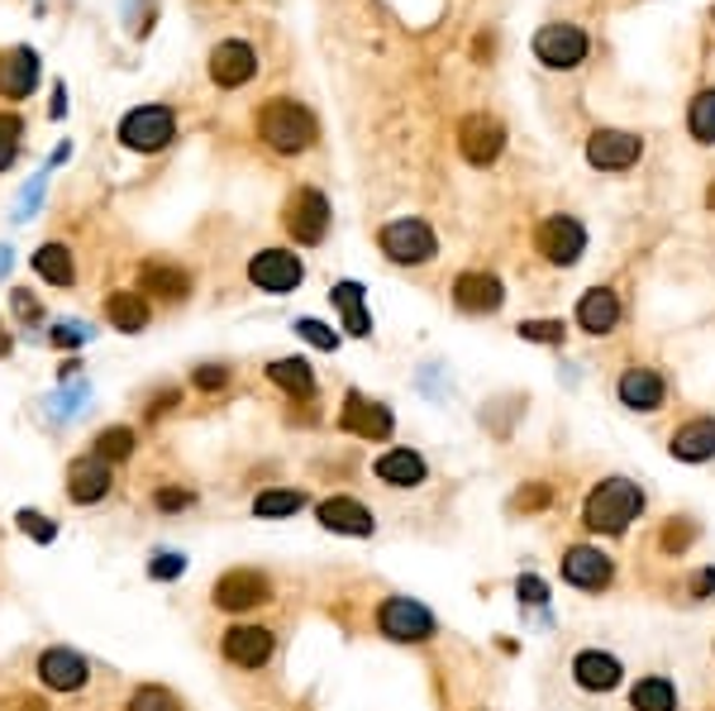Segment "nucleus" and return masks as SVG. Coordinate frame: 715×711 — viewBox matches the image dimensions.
<instances>
[{
  "instance_id": "obj_21",
  "label": "nucleus",
  "mask_w": 715,
  "mask_h": 711,
  "mask_svg": "<svg viewBox=\"0 0 715 711\" xmlns=\"http://www.w3.org/2000/svg\"><path fill=\"white\" fill-rule=\"evenodd\" d=\"M110 492V464L105 458H76V464L68 468V497L72 501H82V507H91V501H101Z\"/></svg>"
},
{
  "instance_id": "obj_18",
  "label": "nucleus",
  "mask_w": 715,
  "mask_h": 711,
  "mask_svg": "<svg viewBox=\"0 0 715 711\" xmlns=\"http://www.w3.org/2000/svg\"><path fill=\"white\" fill-rule=\"evenodd\" d=\"M39 87V53L34 49H6L0 53V97L20 101Z\"/></svg>"
},
{
  "instance_id": "obj_32",
  "label": "nucleus",
  "mask_w": 715,
  "mask_h": 711,
  "mask_svg": "<svg viewBox=\"0 0 715 711\" xmlns=\"http://www.w3.org/2000/svg\"><path fill=\"white\" fill-rule=\"evenodd\" d=\"M630 707L634 711H677V688L667 678H640L630 692Z\"/></svg>"
},
{
  "instance_id": "obj_11",
  "label": "nucleus",
  "mask_w": 715,
  "mask_h": 711,
  "mask_svg": "<svg viewBox=\"0 0 715 711\" xmlns=\"http://www.w3.org/2000/svg\"><path fill=\"white\" fill-rule=\"evenodd\" d=\"M534 53H539L544 68L568 72V68H578V62L586 58V34L578 24H544L534 34Z\"/></svg>"
},
{
  "instance_id": "obj_8",
  "label": "nucleus",
  "mask_w": 715,
  "mask_h": 711,
  "mask_svg": "<svg viewBox=\"0 0 715 711\" xmlns=\"http://www.w3.org/2000/svg\"><path fill=\"white\" fill-rule=\"evenodd\" d=\"M286 234H292L296 244H320L329 234V201L315 192V186H306V192H296L292 201H286Z\"/></svg>"
},
{
  "instance_id": "obj_24",
  "label": "nucleus",
  "mask_w": 715,
  "mask_h": 711,
  "mask_svg": "<svg viewBox=\"0 0 715 711\" xmlns=\"http://www.w3.org/2000/svg\"><path fill=\"white\" fill-rule=\"evenodd\" d=\"M572 678H578V688H586V692H611V688H620V659L601 654V650H582L572 659Z\"/></svg>"
},
{
  "instance_id": "obj_23",
  "label": "nucleus",
  "mask_w": 715,
  "mask_h": 711,
  "mask_svg": "<svg viewBox=\"0 0 715 711\" xmlns=\"http://www.w3.org/2000/svg\"><path fill=\"white\" fill-rule=\"evenodd\" d=\"M620 402H625L630 410H658L663 397H667V387H663V377L654 368H630L625 377H620Z\"/></svg>"
},
{
  "instance_id": "obj_22",
  "label": "nucleus",
  "mask_w": 715,
  "mask_h": 711,
  "mask_svg": "<svg viewBox=\"0 0 715 711\" xmlns=\"http://www.w3.org/2000/svg\"><path fill=\"white\" fill-rule=\"evenodd\" d=\"M667 449H673V458H682V464H706V458H715V420L702 416V420L677 425Z\"/></svg>"
},
{
  "instance_id": "obj_27",
  "label": "nucleus",
  "mask_w": 715,
  "mask_h": 711,
  "mask_svg": "<svg viewBox=\"0 0 715 711\" xmlns=\"http://www.w3.org/2000/svg\"><path fill=\"white\" fill-rule=\"evenodd\" d=\"M139 287L153 292V296H167V302H177V296L191 292V273H186V267H172V263H149L139 273Z\"/></svg>"
},
{
  "instance_id": "obj_44",
  "label": "nucleus",
  "mask_w": 715,
  "mask_h": 711,
  "mask_svg": "<svg viewBox=\"0 0 715 711\" xmlns=\"http://www.w3.org/2000/svg\"><path fill=\"white\" fill-rule=\"evenodd\" d=\"M182 568H186L182 555H157V559L149 563V573H153L157 582H167V578H182Z\"/></svg>"
},
{
  "instance_id": "obj_46",
  "label": "nucleus",
  "mask_w": 715,
  "mask_h": 711,
  "mask_svg": "<svg viewBox=\"0 0 715 711\" xmlns=\"http://www.w3.org/2000/svg\"><path fill=\"white\" fill-rule=\"evenodd\" d=\"M39 201H43V177H34V186H24V196H20V220L34 215Z\"/></svg>"
},
{
  "instance_id": "obj_3",
  "label": "nucleus",
  "mask_w": 715,
  "mask_h": 711,
  "mask_svg": "<svg viewBox=\"0 0 715 711\" xmlns=\"http://www.w3.org/2000/svg\"><path fill=\"white\" fill-rule=\"evenodd\" d=\"M377 244H381V254H387L391 263H401V267H420L439 254V240L425 220H391V225H381Z\"/></svg>"
},
{
  "instance_id": "obj_16",
  "label": "nucleus",
  "mask_w": 715,
  "mask_h": 711,
  "mask_svg": "<svg viewBox=\"0 0 715 711\" xmlns=\"http://www.w3.org/2000/svg\"><path fill=\"white\" fill-rule=\"evenodd\" d=\"M273 630L267 626H234L225 636V659L238 663V669H263L273 659Z\"/></svg>"
},
{
  "instance_id": "obj_40",
  "label": "nucleus",
  "mask_w": 715,
  "mask_h": 711,
  "mask_svg": "<svg viewBox=\"0 0 715 711\" xmlns=\"http://www.w3.org/2000/svg\"><path fill=\"white\" fill-rule=\"evenodd\" d=\"M296 335L306 339V344H315V349H339V335H334L329 325H320V321H300Z\"/></svg>"
},
{
  "instance_id": "obj_38",
  "label": "nucleus",
  "mask_w": 715,
  "mask_h": 711,
  "mask_svg": "<svg viewBox=\"0 0 715 711\" xmlns=\"http://www.w3.org/2000/svg\"><path fill=\"white\" fill-rule=\"evenodd\" d=\"M20 134H24L20 115H0V172H6L14 163V153H20Z\"/></svg>"
},
{
  "instance_id": "obj_52",
  "label": "nucleus",
  "mask_w": 715,
  "mask_h": 711,
  "mask_svg": "<svg viewBox=\"0 0 715 711\" xmlns=\"http://www.w3.org/2000/svg\"><path fill=\"white\" fill-rule=\"evenodd\" d=\"M706 205H711V211H715V182L706 186Z\"/></svg>"
},
{
  "instance_id": "obj_45",
  "label": "nucleus",
  "mask_w": 715,
  "mask_h": 711,
  "mask_svg": "<svg viewBox=\"0 0 715 711\" xmlns=\"http://www.w3.org/2000/svg\"><path fill=\"white\" fill-rule=\"evenodd\" d=\"M515 592H520V602H530V607H544V602H549V588H544L539 578H520Z\"/></svg>"
},
{
  "instance_id": "obj_25",
  "label": "nucleus",
  "mask_w": 715,
  "mask_h": 711,
  "mask_svg": "<svg viewBox=\"0 0 715 711\" xmlns=\"http://www.w3.org/2000/svg\"><path fill=\"white\" fill-rule=\"evenodd\" d=\"M578 325L586 329V335H611V329L620 325V296L606 292V287L586 292L578 302Z\"/></svg>"
},
{
  "instance_id": "obj_26",
  "label": "nucleus",
  "mask_w": 715,
  "mask_h": 711,
  "mask_svg": "<svg viewBox=\"0 0 715 711\" xmlns=\"http://www.w3.org/2000/svg\"><path fill=\"white\" fill-rule=\"evenodd\" d=\"M377 483H387V487H420L425 483V458L420 454H410V449H387L377 458Z\"/></svg>"
},
{
  "instance_id": "obj_9",
  "label": "nucleus",
  "mask_w": 715,
  "mask_h": 711,
  "mask_svg": "<svg viewBox=\"0 0 715 711\" xmlns=\"http://www.w3.org/2000/svg\"><path fill=\"white\" fill-rule=\"evenodd\" d=\"M263 602H273V582H267V573H258V568H234V573L215 582L219 611H253Z\"/></svg>"
},
{
  "instance_id": "obj_47",
  "label": "nucleus",
  "mask_w": 715,
  "mask_h": 711,
  "mask_svg": "<svg viewBox=\"0 0 715 711\" xmlns=\"http://www.w3.org/2000/svg\"><path fill=\"white\" fill-rule=\"evenodd\" d=\"M157 507H163V511H182V507H191V492H177V487H163V492H157Z\"/></svg>"
},
{
  "instance_id": "obj_12",
  "label": "nucleus",
  "mask_w": 715,
  "mask_h": 711,
  "mask_svg": "<svg viewBox=\"0 0 715 711\" xmlns=\"http://www.w3.org/2000/svg\"><path fill=\"white\" fill-rule=\"evenodd\" d=\"M458 149H463V158L472 167H487L497 163L501 149H505V130L497 115H468L463 124H458Z\"/></svg>"
},
{
  "instance_id": "obj_48",
  "label": "nucleus",
  "mask_w": 715,
  "mask_h": 711,
  "mask_svg": "<svg viewBox=\"0 0 715 711\" xmlns=\"http://www.w3.org/2000/svg\"><path fill=\"white\" fill-rule=\"evenodd\" d=\"M62 349H68V344H82L86 339V325H58V335H53Z\"/></svg>"
},
{
  "instance_id": "obj_35",
  "label": "nucleus",
  "mask_w": 715,
  "mask_h": 711,
  "mask_svg": "<svg viewBox=\"0 0 715 711\" xmlns=\"http://www.w3.org/2000/svg\"><path fill=\"white\" fill-rule=\"evenodd\" d=\"M687 130L696 144H715V91H702L687 110Z\"/></svg>"
},
{
  "instance_id": "obj_49",
  "label": "nucleus",
  "mask_w": 715,
  "mask_h": 711,
  "mask_svg": "<svg viewBox=\"0 0 715 711\" xmlns=\"http://www.w3.org/2000/svg\"><path fill=\"white\" fill-rule=\"evenodd\" d=\"M14 311H20L24 321H34V315H39V302H34V296H24V292H14Z\"/></svg>"
},
{
  "instance_id": "obj_42",
  "label": "nucleus",
  "mask_w": 715,
  "mask_h": 711,
  "mask_svg": "<svg viewBox=\"0 0 715 711\" xmlns=\"http://www.w3.org/2000/svg\"><path fill=\"white\" fill-rule=\"evenodd\" d=\"M549 497H553L549 487H544V483H534V487H524V492H515L511 507H515V511H544V507H549Z\"/></svg>"
},
{
  "instance_id": "obj_37",
  "label": "nucleus",
  "mask_w": 715,
  "mask_h": 711,
  "mask_svg": "<svg viewBox=\"0 0 715 711\" xmlns=\"http://www.w3.org/2000/svg\"><path fill=\"white\" fill-rule=\"evenodd\" d=\"M130 711H182V702L167 688H139L130 698Z\"/></svg>"
},
{
  "instance_id": "obj_4",
  "label": "nucleus",
  "mask_w": 715,
  "mask_h": 711,
  "mask_svg": "<svg viewBox=\"0 0 715 711\" xmlns=\"http://www.w3.org/2000/svg\"><path fill=\"white\" fill-rule=\"evenodd\" d=\"M377 626H381V636L396 644H425V640H435V630H439L429 607H420L416 597H387L377 611Z\"/></svg>"
},
{
  "instance_id": "obj_33",
  "label": "nucleus",
  "mask_w": 715,
  "mask_h": 711,
  "mask_svg": "<svg viewBox=\"0 0 715 711\" xmlns=\"http://www.w3.org/2000/svg\"><path fill=\"white\" fill-rule=\"evenodd\" d=\"M300 507H306V492H292V487H267V492L253 497V516H263V520L296 516Z\"/></svg>"
},
{
  "instance_id": "obj_36",
  "label": "nucleus",
  "mask_w": 715,
  "mask_h": 711,
  "mask_svg": "<svg viewBox=\"0 0 715 711\" xmlns=\"http://www.w3.org/2000/svg\"><path fill=\"white\" fill-rule=\"evenodd\" d=\"M692 540H696V526H692V520L687 516H673V520H667V526H663V549H667V555H682V549H692Z\"/></svg>"
},
{
  "instance_id": "obj_31",
  "label": "nucleus",
  "mask_w": 715,
  "mask_h": 711,
  "mask_svg": "<svg viewBox=\"0 0 715 711\" xmlns=\"http://www.w3.org/2000/svg\"><path fill=\"white\" fill-rule=\"evenodd\" d=\"M34 273L43 282H53V287H72V277H76V263L68 254V244H43L39 254H34Z\"/></svg>"
},
{
  "instance_id": "obj_2",
  "label": "nucleus",
  "mask_w": 715,
  "mask_h": 711,
  "mask_svg": "<svg viewBox=\"0 0 715 711\" xmlns=\"http://www.w3.org/2000/svg\"><path fill=\"white\" fill-rule=\"evenodd\" d=\"M258 134H263V144L273 153L296 158V153H306L315 144V115L306 105L277 97V101H267L258 110Z\"/></svg>"
},
{
  "instance_id": "obj_13",
  "label": "nucleus",
  "mask_w": 715,
  "mask_h": 711,
  "mask_svg": "<svg viewBox=\"0 0 715 711\" xmlns=\"http://www.w3.org/2000/svg\"><path fill=\"white\" fill-rule=\"evenodd\" d=\"M39 678H43V688H53V692H82L91 678V663L76 650H68V644H53V650L39 654Z\"/></svg>"
},
{
  "instance_id": "obj_20",
  "label": "nucleus",
  "mask_w": 715,
  "mask_h": 711,
  "mask_svg": "<svg viewBox=\"0 0 715 711\" xmlns=\"http://www.w3.org/2000/svg\"><path fill=\"white\" fill-rule=\"evenodd\" d=\"M453 302H458V311H468V315H491L505 302V292H501V282L491 273H463L453 282Z\"/></svg>"
},
{
  "instance_id": "obj_19",
  "label": "nucleus",
  "mask_w": 715,
  "mask_h": 711,
  "mask_svg": "<svg viewBox=\"0 0 715 711\" xmlns=\"http://www.w3.org/2000/svg\"><path fill=\"white\" fill-rule=\"evenodd\" d=\"M315 516H320V526L334 530V535H372V526H377L372 511L354 497H329L315 507Z\"/></svg>"
},
{
  "instance_id": "obj_41",
  "label": "nucleus",
  "mask_w": 715,
  "mask_h": 711,
  "mask_svg": "<svg viewBox=\"0 0 715 711\" xmlns=\"http://www.w3.org/2000/svg\"><path fill=\"white\" fill-rule=\"evenodd\" d=\"M191 383H196L201 392H219V387H229V368H225V363H201Z\"/></svg>"
},
{
  "instance_id": "obj_17",
  "label": "nucleus",
  "mask_w": 715,
  "mask_h": 711,
  "mask_svg": "<svg viewBox=\"0 0 715 711\" xmlns=\"http://www.w3.org/2000/svg\"><path fill=\"white\" fill-rule=\"evenodd\" d=\"M253 72H258V53L248 49V43H219V49L211 53V77H215V87H244L253 82Z\"/></svg>"
},
{
  "instance_id": "obj_29",
  "label": "nucleus",
  "mask_w": 715,
  "mask_h": 711,
  "mask_svg": "<svg viewBox=\"0 0 715 711\" xmlns=\"http://www.w3.org/2000/svg\"><path fill=\"white\" fill-rule=\"evenodd\" d=\"M329 302L339 306L348 335H358V339L372 335V321H368V311H362V287H358V282H339V287L329 292Z\"/></svg>"
},
{
  "instance_id": "obj_43",
  "label": "nucleus",
  "mask_w": 715,
  "mask_h": 711,
  "mask_svg": "<svg viewBox=\"0 0 715 711\" xmlns=\"http://www.w3.org/2000/svg\"><path fill=\"white\" fill-rule=\"evenodd\" d=\"M20 530H24V535H34L39 545H48V540L58 535V530H53V520L39 516V511H20Z\"/></svg>"
},
{
  "instance_id": "obj_50",
  "label": "nucleus",
  "mask_w": 715,
  "mask_h": 711,
  "mask_svg": "<svg viewBox=\"0 0 715 711\" xmlns=\"http://www.w3.org/2000/svg\"><path fill=\"white\" fill-rule=\"evenodd\" d=\"M692 592H696V597H706V592H715V568H706V573H696V582H692Z\"/></svg>"
},
{
  "instance_id": "obj_34",
  "label": "nucleus",
  "mask_w": 715,
  "mask_h": 711,
  "mask_svg": "<svg viewBox=\"0 0 715 711\" xmlns=\"http://www.w3.org/2000/svg\"><path fill=\"white\" fill-rule=\"evenodd\" d=\"M95 458H105V464H120V458H130L134 454V430L130 425H110V430L95 435Z\"/></svg>"
},
{
  "instance_id": "obj_5",
  "label": "nucleus",
  "mask_w": 715,
  "mask_h": 711,
  "mask_svg": "<svg viewBox=\"0 0 715 711\" xmlns=\"http://www.w3.org/2000/svg\"><path fill=\"white\" fill-rule=\"evenodd\" d=\"M120 139L139 153H157L177 139V115H172L167 105H139L120 120Z\"/></svg>"
},
{
  "instance_id": "obj_10",
  "label": "nucleus",
  "mask_w": 715,
  "mask_h": 711,
  "mask_svg": "<svg viewBox=\"0 0 715 711\" xmlns=\"http://www.w3.org/2000/svg\"><path fill=\"white\" fill-rule=\"evenodd\" d=\"M640 153H644V139L630 130H596L586 139V163L601 172H625L640 163Z\"/></svg>"
},
{
  "instance_id": "obj_28",
  "label": "nucleus",
  "mask_w": 715,
  "mask_h": 711,
  "mask_svg": "<svg viewBox=\"0 0 715 711\" xmlns=\"http://www.w3.org/2000/svg\"><path fill=\"white\" fill-rule=\"evenodd\" d=\"M105 315H110V325L115 329H124V335L149 329V302H143V292H115L105 302Z\"/></svg>"
},
{
  "instance_id": "obj_30",
  "label": "nucleus",
  "mask_w": 715,
  "mask_h": 711,
  "mask_svg": "<svg viewBox=\"0 0 715 711\" xmlns=\"http://www.w3.org/2000/svg\"><path fill=\"white\" fill-rule=\"evenodd\" d=\"M267 377L286 392V397H315V373H310V363L306 358H277L273 368H267Z\"/></svg>"
},
{
  "instance_id": "obj_6",
  "label": "nucleus",
  "mask_w": 715,
  "mask_h": 711,
  "mask_svg": "<svg viewBox=\"0 0 715 711\" xmlns=\"http://www.w3.org/2000/svg\"><path fill=\"white\" fill-rule=\"evenodd\" d=\"M300 277H306V267H300L296 254H286V248H263V254L248 258V282L267 296H286L300 287Z\"/></svg>"
},
{
  "instance_id": "obj_39",
  "label": "nucleus",
  "mask_w": 715,
  "mask_h": 711,
  "mask_svg": "<svg viewBox=\"0 0 715 711\" xmlns=\"http://www.w3.org/2000/svg\"><path fill=\"white\" fill-rule=\"evenodd\" d=\"M520 339H530V344H563V321H524Z\"/></svg>"
},
{
  "instance_id": "obj_7",
  "label": "nucleus",
  "mask_w": 715,
  "mask_h": 711,
  "mask_svg": "<svg viewBox=\"0 0 715 711\" xmlns=\"http://www.w3.org/2000/svg\"><path fill=\"white\" fill-rule=\"evenodd\" d=\"M534 244L553 267H572L586 254V230H582V220H572V215H549L544 225H539Z\"/></svg>"
},
{
  "instance_id": "obj_51",
  "label": "nucleus",
  "mask_w": 715,
  "mask_h": 711,
  "mask_svg": "<svg viewBox=\"0 0 715 711\" xmlns=\"http://www.w3.org/2000/svg\"><path fill=\"white\" fill-rule=\"evenodd\" d=\"M6 354H10V329L0 325V358H6Z\"/></svg>"
},
{
  "instance_id": "obj_1",
  "label": "nucleus",
  "mask_w": 715,
  "mask_h": 711,
  "mask_svg": "<svg viewBox=\"0 0 715 711\" xmlns=\"http://www.w3.org/2000/svg\"><path fill=\"white\" fill-rule=\"evenodd\" d=\"M640 511H644V492L630 478L596 483L592 492H586V501H582V520L596 535H625L630 520H640Z\"/></svg>"
},
{
  "instance_id": "obj_15",
  "label": "nucleus",
  "mask_w": 715,
  "mask_h": 711,
  "mask_svg": "<svg viewBox=\"0 0 715 711\" xmlns=\"http://www.w3.org/2000/svg\"><path fill=\"white\" fill-rule=\"evenodd\" d=\"M339 425L358 439H387L391 435V410L381 402H368L362 392H348L344 410H339Z\"/></svg>"
},
{
  "instance_id": "obj_14",
  "label": "nucleus",
  "mask_w": 715,
  "mask_h": 711,
  "mask_svg": "<svg viewBox=\"0 0 715 711\" xmlns=\"http://www.w3.org/2000/svg\"><path fill=\"white\" fill-rule=\"evenodd\" d=\"M611 578H615V563L601 555V549H592V545H572L563 555V582H572V588L601 592Z\"/></svg>"
}]
</instances>
